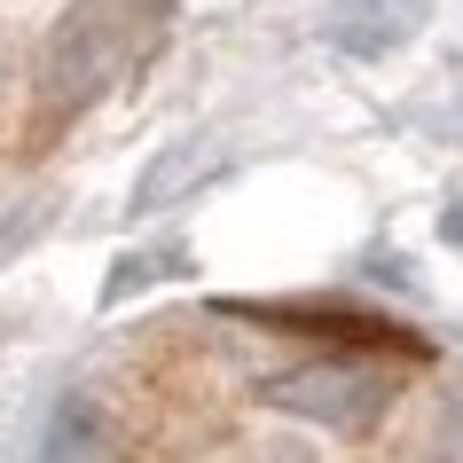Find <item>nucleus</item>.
<instances>
[{
  "instance_id": "obj_1",
  "label": "nucleus",
  "mask_w": 463,
  "mask_h": 463,
  "mask_svg": "<svg viewBox=\"0 0 463 463\" xmlns=\"http://www.w3.org/2000/svg\"><path fill=\"white\" fill-rule=\"evenodd\" d=\"M392 392H401V377L385 362H369V354H315L298 369H275L260 385V401L283 416H307L322 432H369L392 409Z\"/></svg>"
},
{
  "instance_id": "obj_2",
  "label": "nucleus",
  "mask_w": 463,
  "mask_h": 463,
  "mask_svg": "<svg viewBox=\"0 0 463 463\" xmlns=\"http://www.w3.org/2000/svg\"><path fill=\"white\" fill-rule=\"evenodd\" d=\"M110 79V16L95 0H79L71 16L55 24L48 55H40V118H63V110H87Z\"/></svg>"
},
{
  "instance_id": "obj_3",
  "label": "nucleus",
  "mask_w": 463,
  "mask_h": 463,
  "mask_svg": "<svg viewBox=\"0 0 463 463\" xmlns=\"http://www.w3.org/2000/svg\"><path fill=\"white\" fill-rule=\"evenodd\" d=\"M213 173H220V149L204 142V134H189V142H165L142 173H134L126 204H134V213H165V204H181V196H196Z\"/></svg>"
},
{
  "instance_id": "obj_4",
  "label": "nucleus",
  "mask_w": 463,
  "mask_h": 463,
  "mask_svg": "<svg viewBox=\"0 0 463 463\" xmlns=\"http://www.w3.org/2000/svg\"><path fill=\"white\" fill-rule=\"evenodd\" d=\"M424 8L432 0H330V40L354 55H392L424 32Z\"/></svg>"
},
{
  "instance_id": "obj_5",
  "label": "nucleus",
  "mask_w": 463,
  "mask_h": 463,
  "mask_svg": "<svg viewBox=\"0 0 463 463\" xmlns=\"http://www.w3.org/2000/svg\"><path fill=\"white\" fill-rule=\"evenodd\" d=\"M110 456H118V439H110V424H102V409L71 392V401L55 409L48 439H40V463H110Z\"/></svg>"
},
{
  "instance_id": "obj_6",
  "label": "nucleus",
  "mask_w": 463,
  "mask_h": 463,
  "mask_svg": "<svg viewBox=\"0 0 463 463\" xmlns=\"http://www.w3.org/2000/svg\"><path fill=\"white\" fill-rule=\"evenodd\" d=\"M181 268H189V251H181V244H165V251H126V260H118V275L102 283V298L118 307L126 291H149L157 275H181Z\"/></svg>"
},
{
  "instance_id": "obj_7",
  "label": "nucleus",
  "mask_w": 463,
  "mask_h": 463,
  "mask_svg": "<svg viewBox=\"0 0 463 463\" xmlns=\"http://www.w3.org/2000/svg\"><path fill=\"white\" fill-rule=\"evenodd\" d=\"M251 463H307V456H298V448H260Z\"/></svg>"
},
{
  "instance_id": "obj_8",
  "label": "nucleus",
  "mask_w": 463,
  "mask_h": 463,
  "mask_svg": "<svg viewBox=\"0 0 463 463\" xmlns=\"http://www.w3.org/2000/svg\"><path fill=\"white\" fill-rule=\"evenodd\" d=\"M149 8H157V16H165V8H173V0H149Z\"/></svg>"
}]
</instances>
